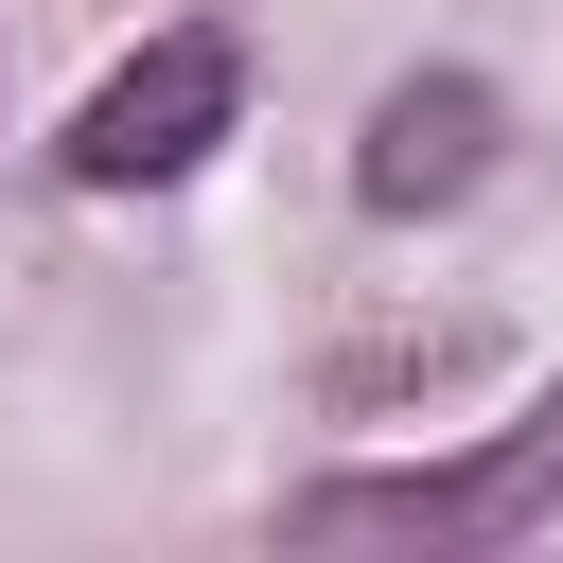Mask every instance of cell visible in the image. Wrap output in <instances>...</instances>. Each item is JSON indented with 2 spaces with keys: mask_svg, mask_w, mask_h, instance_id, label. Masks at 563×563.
Here are the masks:
<instances>
[{
  "mask_svg": "<svg viewBox=\"0 0 563 563\" xmlns=\"http://www.w3.org/2000/svg\"><path fill=\"white\" fill-rule=\"evenodd\" d=\"M229 106H246V53L211 35V18H176V35H141L88 106H70V194H158V176H194L211 141H229Z\"/></svg>",
  "mask_w": 563,
  "mask_h": 563,
  "instance_id": "1",
  "label": "cell"
},
{
  "mask_svg": "<svg viewBox=\"0 0 563 563\" xmlns=\"http://www.w3.org/2000/svg\"><path fill=\"white\" fill-rule=\"evenodd\" d=\"M563 493V387L493 440V457H440V475H334V493H299L282 528L299 545H493V528H528Z\"/></svg>",
  "mask_w": 563,
  "mask_h": 563,
  "instance_id": "2",
  "label": "cell"
},
{
  "mask_svg": "<svg viewBox=\"0 0 563 563\" xmlns=\"http://www.w3.org/2000/svg\"><path fill=\"white\" fill-rule=\"evenodd\" d=\"M493 141H510V106H493L475 70H405V88L369 106V141H352V194H369V211H457V194L493 176Z\"/></svg>",
  "mask_w": 563,
  "mask_h": 563,
  "instance_id": "3",
  "label": "cell"
}]
</instances>
